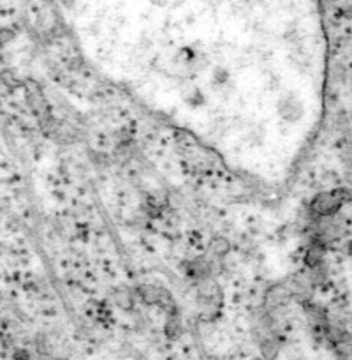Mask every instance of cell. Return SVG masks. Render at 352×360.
I'll return each mask as SVG.
<instances>
[{
    "instance_id": "7a4b0ae2",
    "label": "cell",
    "mask_w": 352,
    "mask_h": 360,
    "mask_svg": "<svg viewBox=\"0 0 352 360\" xmlns=\"http://www.w3.org/2000/svg\"><path fill=\"white\" fill-rule=\"evenodd\" d=\"M349 253L352 254V242H351V244H349Z\"/></svg>"
},
{
    "instance_id": "6da1fadb",
    "label": "cell",
    "mask_w": 352,
    "mask_h": 360,
    "mask_svg": "<svg viewBox=\"0 0 352 360\" xmlns=\"http://www.w3.org/2000/svg\"><path fill=\"white\" fill-rule=\"evenodd\" d=\"M351 200V193L347 189H331L316 195L312 200L310 211L319 217H329L336 214Z\"/></svg>"
}]
</instances>
